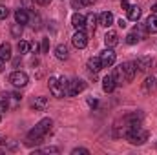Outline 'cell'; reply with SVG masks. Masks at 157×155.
<instances>
[{
    "instance_id": "obj_1",
    "label": "cell",
    "mask_w": 157,
    "mask_h": 155,
    "mask_svg": "<svg viewBox=\"0 0 157 155\" xmlns=\"http://www.w3.org/2000/svg\"><path fill=\"white\" fill-rule=\"evenodd\" d=\"M51 126H53V120L51 119H42L39 124L28 133V137H26V146H33V144H39L42 142V139L46 137V133L51 130Z\"/></svg>"
},
{
    "instance_id": "obj_2",
    "label": "cell",
    "mask_w": 157,
    "mask_h": 155,
    "mask_svg": "<svg viewBox=\"0 0 157 155\" xmlns=\"http://www.w3.org/2000/svg\"><path fill=\"white\" fill-rule=\"evenodd\" d=\"M60 80H62L64 95H66V97H75V95L82 93V91L86 89V82H84L82 78H71V80H68V78H60Z\"/></svg>"
},
{
    "instance_id": "obj_3",
    "label": "cell",
    "mask_w": 157,
    "mask_h": 155,
    "mask_svg": "<svg viewBox=\"0 0 157 155\" xmlns=\"http://www.w3.org/2000/svg\"><path fill=\"white\" fill-rule=\"evenodd\" d=\"M124 137L128 139L130 144H144V142L148 141V131L143 130L141 124H139V126H132V128L126 131Z\"/></svg>"
},
{
    "instance_id": "obj_4",
    "label": "cell",
    "mask_w": 157,
    "mask_h": 155,
    "mask_svg": "<svg viewBox=\"0 0 157 155\" xmlns=\"http://www.w3.org/2000/svg\"><path fill=\"white\" fill-rule=\"evenodd\" d=\"M48 88H49V91H51V95H53V97H57V99L66 97V95H64L62 80H60L59 77H49V80H48Z\"/></svg>"
},
{
    "instance_id": "obj_5",
    "label": "cell",
    "mask_w": 157,
    "mask_h": 155,
    "mask_svg": "<svg viewBox=\"0 0 157 155\" xmlns=\"http://www.w3.org/2000/svg\"><path fill=\"white\" fill-rule=\"evenodd\" d=\"M9 82H11L15 88H24V86H28L29 77H28L24 71H13V73L9 75Z\"/></svg>"
},
{
    "instance_id": "obj_6",
    "label": "cell",
    "mask_w": 157,
    "mask_h": 155,
    "mask_svg": "<svg viewBox=\"0 0 157 155\" xmlns=\"http://www.w3.org/2000/svg\"><path fill=\"white\" fill-rule=\"evenodd\" d=\"M99 59H101L102 68H112V66L115 64V51H113L112 47H106V49L99 55Z\"/></svg>"
},
{
    "instance_id": "obj_7",
    "label": "cell",
    "mask_w": 157,
    "mask_h": 155,
    "mask_svg": "<svg viewBox=\"0 0 157 155\" xmlns=\"http://www.w3.org/2000/svg\"><path fill=\"white\" fill-rule=\"evenodd\" d=\"M71 42H73V46L77 49H84L88 46V33L82 31V29H77V33L71 37Z\"/></svg>"
},
{
    "instance_id": "obj_8",
    "label": "cell",
    "mask_w": 157,
    "mask_h": 155,
    "mask_svg": "<svg viewBox=\"0 0 157 155\" xmlns=\"http://www.w3.org/2000/svg\"><path fill=\"white\" fill-rule=\"evenodd\" d=\"M121 68H122V73H124V82H132L135 78V73H137L135 62H124V64H121Z\"/></svg>"
},
{
    "instance_id": "obj_9",
    "label": "cell",
    "mask_w": 157,
    "mask_h": 155,
    "mask_svg": "<svg viewBox=\"0 0 157 155\" xmlns=\"http://www.w3.org/2000/svg\"><path fill=\"white\" fill-rule=\"evenodd\" d=\"M133 62H135L137 71H148L152 68V64H154L152 57H137V60H133Z\"/></svg>"
},
{
    "instance_id": "obj_10",
    "label": "cell",
    "mask_w": 157,
    "mask_h": 155,
    "mask_svg": "<svg viewBox=\"0 0 157 155\" xmlns=\"http://www.w3.org/2000/svg\"><path fill=\"white\" fill-rule=\"evenodd\" d=\"M48 106H49L48 97H35V99L31 100V108H33V110H37V112H44Z\"/></svg>"
},
{
    "instance_id": "obj_11",
    "label": "cell",
    "mask_w": 157,
    "mask_h": 155,
    "mask_svg": "<svg viewBox=\"0 0 157 155\" xmlns=\"http://www.w3.org/2000/svg\"><path fill=\"white\" fill-rule=\"evenodd\" d=\"M115 88H117V82H115L113 75H106V77L102 78V89H104V93H112Z\"/></svg>"
},
{
    "instance_id": "obj_12",
    "label": "cell",
    "mask_w": 157,
    "mask_h": 155,
    "mask_svg": "<svg viewBox=\"0 0 157 155\" xmlns=\"http://www.w3.org/2000/svg\"><path fill=\"white\" fill-rule=\"evenodd\" d=\"M88 70H90V73H99L101 70H102V64H101V59L99 57H91L90 60H88Z\"/></svg>"
},
{
    "instance_id": "obj_13",
    "label": "cell",
    "mask_w": 157,
    "mask_h": 155,
    "mask_svg": "<svg viewBox=\"0 0 157 155\" xmlns=\"http://www.w3.org/2000/svg\"><path fill=\"white\" fill-rule=\"evenodd\" d=\"M99 24H101L102 28H110V26L113 24V15H112L110 11L101 13V15H99Z\"/></svg>"
},
{
    "instance_id": "obj_14",
    "label": "cell",
    "mask_w": 157,
    "mask_h": 155,
    "mask_svg": "<svg viewBox=\"0 0 157 155\" xmlns=\"http://www.w3.org/2000/svg\"><path fill=\"white\" fill-rule=\"evenodd\" d=\"M104 44H106V47H115L119 44V35L115 31H108L104 35Z\"/></svg>"
},
{
    "instance_id": "obj_15",
    "label": "cell",
    "mask_w": 157,
    "mask_h": 155,
    "mask_svg": "<svg viewBox=\"0 0 157 155\" xmlns=\"http://www.w3.org/2000/svg\"><path fill=\"white\" fill-rule=\"evenodd\" d=\"M71 26H73L75 29H84V26H86V17H82L80 13H73V17H71Z\"/></svg>"
},
{
    "instance_id": "obj_16",
    "label": "cell",
    "mask_w": 157,
    "mask_h": 155,
    "mask_svg": "<svg viewBox=\"0 0 157 155\" xmlns=\"http://www.w3.org/2000/svg\"><path fill=\"white\" fill-rule=\"evenodd\" d=\"M97 24H99V17L91 13V15H88V17H86V26H84V28H88V29H90V33H95Z\"/></svg>"
},
{
    "instance_id": "obj_17",
    "label": "cell",
    "mask_w": 157,
    "mask_h": 155,
    "mask_svg": "<svg viewBox=\"0 0 157 155\" xmlns=\"http://www.w3.org/2000/svg\"><path fill=\"white\" fill-rule=\"evenodd\" d=\"M144 28H146V31H148V33H157V17H155V15H150V17L146 18Z\"/></svg>"
},
{
    "instance_id": "obj_18",
    "label": "cell",
    "mask_w": 157,
    "mask_h": 155,
    "mask_svg": "<svg viewBox=\"0 0 157 155\" xmlns=\"http://www.w3.org/2000/svg\"><path fill=\"white\" fill-rule=\"evenodd\" d=\"M15 20H17V24H28L29 13H28L26 9H17V11H15Z\"/></svg>"
},
{
    "instance_id": "obj_19",
    "label": "cell",
    "mask_w": 157,
    "mask_h": 155,
    "mask_svg": "<svg viewBox=\"0 0 157 155\" xmlns=\"http://www.w3.org/2000/svg\"><path fill=\"white\" fill-rule=\"evenodd\" d=\"M139 17H141V7H139V6H130V7H128V20L137 22Z\"/></svg>"
},
{
    "instance_id": "obj_20",
    "label": "cell",
    "mask_w": 157,
    "mask_h": 155,
    "mask_svg": "<svg viewBox=\"0 0 157 155\" xmlns=\"http://www.w3.org/2000/svg\"><path fill=\"white\" fill-rule=\"evenodd\" d=\"M55 57L59 59V60H66L70 55H68V47L64 46V44H59L57 47H55Z\"/></svg>"
},
{
    "instance_id": "obj_21",
    "label": "cell",
    "mask_w": 157,
    "mask_h": 155,
    "mask_svg": "<svg viewBox=\"0 0 157 155\" xmlns=\"http://www.w3.org/2000/svg\"><path fill=\"white\" fill-rule=\"evenodd\" d=\"M0 57L4 60H9L11 59V44L9 42H2L0 44Z\"/></svg>"
},
{
    "instance_id": "obj_22",
    "label": "cell",
    "mask_w": 157,
    "mask_h": 155,
    "mask_svg": "<svg viewBox=\"0 0 157 155\" xmlns=\"http://www.w3.org/2000/svg\"><path fill=\"white\" fill-rule=\"evenodd\" d=\"M17 47H18V53H20V55H24V53H29V49H31V44H29L28 40H20Z\"/></svg>"
},
{
    "instance_id": "obj_23",
    "label": "cell",
    "mask_w": 157,
    "mask_h": 155,
    "mask_svg": "<svg viewBox=\"0 0 157 155\" xmlns=\"http://www.w3.org/2000/svg\"><path fill=\"white\" fill-rule=\"evenodd\" d=\"M157 88V80L154 77H148L144 80V91H154Z\"/></svg>"
},
{
    "instance_id": "obj_24",
    "label": "cell",
    "mask_w": 157,
    "mask_h": 155,
    "mask_svg": "<svg viewBox=\"0 0 157 155\" xmlns=\"http://www.w3.org/2000/svg\"><path fill=\"white\" fill-rule=\"evenodd\" d=\"M137 40H141V39H139V35H137V31H135V29H132V31L126 35V44H135Z\"/></svg>"
},
{
    "instance_id": "obj_25",
    "label": "cell",
    "mask_w": 157,
    "mask_h": 155,
    "mask_svg": "<svg viewBox=\"0 0 157 155\" xmlns=\"http://www.w3.org/2000/svg\"><path fill=\"white\" fill-rule=\"evenodd\" d=\"M113 77H115V82H117V86L119 84H122V80H124V73H122V68L119 66V68H115V71L112 73Z\"/></svg>"
},
{
    "instance_id": "obj_26",
    "label": "cell",
    "mask_w": 157,
    "mask_h": 155,
    "mask_svg": "<svg viewBox=\"0 0 157 155\" xmlns=\"http://www.w3.org/2000/svg\"><path fill=\"white\" fill-rule=\"evenodd\" d=\"M11 33H13V37H20L22 35V24H13V28H11Z\"/></svg>"
},
{
    "instance_id": "obj_27",
    "label": "cell",
    "mask_w": 157,
    "mask_h": 155,
    "mask_svg": "<svg viewBox=\"0 0 157 155\" xmlns=\"http://www.w3.org/2000/svg\"><path fill=\"white\" fill-rule=\"evenodd\" d=\"M35 153H59V148H55V146H49V148L35 150Z\"/></svg>"
},
{
    "instance_id": "obj_28",
    "label": "cell",
    "mask_w": 157,
    "mask_h": 155,
    "mask_svg": "<svg viewBox=\"0 0 157 155\" xmlns=\"http://www.w3.org/2000/svg\"><path fill=\"white\" fill-rule=\"evenodd\" d=\"M48 49H49V40L44 39L42 44H40V53H48Z\"/></svg>"
},
{
    "instance_id": "obj_29",
    "label": "cell",
    "mask_w": 157,
    "mask_h": 155,
    "mask_svg": "<svg viewBox=\"0 0 157 155\" xmlns=\"http://www.w3.org/2000/svg\"><path fill=\"white\" fill-rule=\"evenodd\" d=\"M7 15H9V9H7L6 6H0V20L7 18Z\"/></svg>"
},
{
    "instance_id": "obj_30",
    "label": "cell",
    "mask_w": 157,
    "mask_h": 155,
    "mask_svg": "<svg viewBox=\"0 0 157 155\" xmlns=\"http://www.w3.org/2000/svg\"><path fill=\"white\" fill-rule=\"evenodd\" d=\"M71 153H73V155H88L90 152H88L86 148H75V150H73Z\"/></svg>"
},
{
    "instance_id": "obj_31",
    "label": "cell",
    "mask_w": 157,
    "mask_h": 155,
    "mask_svg": "<svg viewBox=\"0 0 157 155\" xmlns=\"http://www.w3.org/2000/svg\"><path fill=\"white\" fill-rule=\"evenodd\" d=\"M95 2H97V0H78L80 6H93Z\"/></svg>"
},
{
    "instance_id": "obj_32",
    "label": "cell",
    "mask_w": 157,
    "mask_h": 155,
    "mask_svg": "<svg viewBox=\"0 0 157 155\" xmlns=\"http://www.w3.org/2000/svg\"><path fill=\"white\" fill-rule=\"evenodd\" d=\"M33 2H35V4H39V6H48L51 0H33Z\"/></svg>"
},
{
    "instance_id": "obj_33",
    "label": "cell",
    "mask_w": 157,
    "mask_h": 155,
    "mask_svg": "<svg viewBox=\"0 0 157 155\" xmlns=\"http://www.w3.org/2000/svg\"><path fill=\"white\" fill-rule=\"evenodd\" d=\"M117 26H119V28H126V20H124V18H121V20L117 22Z\"/></svg>"
},
{
    "instance_id": "obj_34",
    "label": "cell",
    "mask_w": 157,
    "mask_h": 155,
    "mask_svg": "<svg viewBox=\"0 0 157 155\" xmlns=\"http://www.w3.org/2000/svg\"><path fill=\"white\" fill-rule=\"evenodd\" d=\"M31 49H33V51L37 53V51H39V49H40V46H39V44H37V42H33V44H31Z\"/></svg>"
},
{
    "instance_id": "obj_35",
    "label": "cell",
    "mask_w": 157,
    "mask_h": 155,
    "mask_svg": "<svg viewBox=\"0 0 157 155\" xmlns=\"http://www.w3.org/2000/svg\"><path fill=\"white\" fill-rule=\"evenodd\" d=\"M4 68H6V60L0 57V71H4Z\"/></svg>"
},
{
    "instance_id": "obj_36",
    "label": "cell",
    "mask_w": 157,
    "mask_h": 155,
    "mask_svg": "<svg viewBox=\"0 0 157 155\" xmlns=\"http://www.w3.org/2000/svg\"><path fill=\"white\" fill-rule=\"evenodd\" d=\"M7 110V106H6V102L4 100H0V112H6Z\"/></svg>"
},
{
    "instance_id": "obj_37",
    "label": "cell",
    "mask_w": 157,
    "mask_h": 155,
    "mask_svg": "<svg viewBox=\"0 0 157 155\" xmlns=\"http://www.w3.org/2000/svg\"><path fill=\"white\" fill-rule=\"evenodd\" d=\"M155 13H157V2L152 6V15H155Z\"/></svg>"
},
{
    "instance_id": "obj_38",
    "label": "cell",
    "mask_w": 157,
    "mask_h": 155,
    "mask_svg": "<svg viewBox=\"0 0 157 155\" xmlns=\"http://www.w3.org/2000/svg\"><path fill=\"white\" fill-rule=\"evenodd\" d=\"M0 142H4V141H2V137H0Z\"/></svg>"
},
{
    "instance_id": "obj_39",
    "label": "cell",
    "mask_w": 157,
    "mask_h": 155,
    "mask_svg": "<svg viewBox=\"0 0 157 155\" xmlns=\"http://www.w3.org/2000/svg\"><path fill=\"white\" fill-rule=\"evenodd\" d=\"M155 148H157V144H155Z\"/></svg>"
}]
</instances>
